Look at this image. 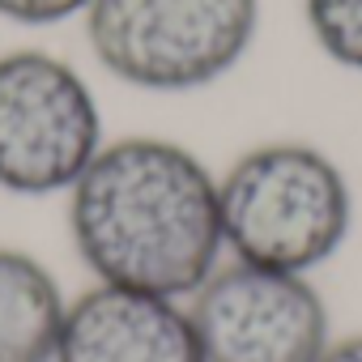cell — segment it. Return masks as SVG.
I'll return each mask as SVG.
<instances>
[{
	"label": "cell",
	"mask_w": 362,
	"mask_h": 362,
	"mask_svg": "<svg viewBox=\"0 0 362 362\" xmlns=\"http://www.w3.org/2000/svg\"><path fill=\"white\" fill-rule=\"evenodd\" d=\"M205 362H320L332 311L311 273L222 260L184 298Z\"/></svg>",
	"instance_id": "5"
},
{
	"label": "cell",
	"mask_w": 362,
	"mask_h": 362,
	"mask_svg": "<svg viewBox=\"0 0 362 362\" xmlns=\"http://www.w3.org/2000/svg\"><path fill=\"white\" fill-rule=\"evenodd\" d=\"M90 0H0V22H13L26 30H47L64 22H81Z\"/></svg>",
	"instance_id": "9"
},
{
	"label": "cell",
	"mask_w": 362,
	"mask_h": 362,
	"mask_svg": "<svg viewBox=\"0 0 362 362\" xmlns=\"http://www.w3.org/2000/svg\"><path fill=\"white\" fill-rule=\"evenodd\" d=\"M320 362H362V332H349V337H332V345L324 349Z\"/></svg>",
	"instance_id": "10"
},
{
	"label": "cell",
	"mask_w": 362,
	"mask_h": 362,
	"mask_svg": "<svg viewBox=\"0 0 362 362\" xmlns=\"http://www.w3.org/2000/svg\"><path fill=\"white\" fill-rule=\"evenodd\" d=\"M218 218L230 260L315 273L349 243L354 188L311 141H256L218 170Z\"/></svg>",
	"instance_id": "2"
},
{
	"label": "cell",
	"mask_w": 362,
	"mask_h": 362,
	"mask_svg": "<svg viewBox=\"0 0 362 362\" xmlns=\"http://www.w3.org/2000/svg\"><path fill=\"white\" fill-rule=\"evenodd\" d=\"M98 69L141 94H197L226 81L260 35V0H90Z\"/></svg>",
	"instance_id": "3"
},
{
	"label": "cell",
	"mask_w": 362,
	"mask_h": 362,
	"mask_svg": "<svg viewBox=\"0 0 362 362\" xmlns=\"http://www.w3.org/2000/svg\"><path fill=\"white\" fill-rule=\"evenodd\" d=\"M69 294L30 252L0 243V362H52Z\"/></svg>",
	"instance_id": "7"
},
{
	"label": "cell",
	"mask_w": 362,
	"mask_h": 362,
	"mask_svg": "<svg viewBox=\"0 0 362 362\" xmlns=\"http://www.w3.org/2000/svg\"><path fill=\"white\" fill-rule=\"evenodd\" d=\"M107 145L90 77L56 52H0V192L69 197Z\"/></svg>",
	"instance_id": "4"
},
{
	"label": "cell",
	"mask_w": 362,
	"mask_h": 362,
	"mask_svg": "<svg viewBox=\"0 0 362 362\" xmlns=\"http://www.w3.org/2000/svg\"><path fill=\"white\" fill-rule=\"evenodd\" d=\"M64 205L69 239L94 281L188 298L226 260L218 170L184 141L107 136Z\"/></svg>",
	"instance_id": "1"
},
{
	"label": "cell",
	"mask_w": 362,
	"mask_h": 362,
	"mask_svg": "<svg viewBox=\"0 0 362 362\" xmlns=\"http://www.w3.org/2000/svg\"><path fill=\"white\" fill-rule=\"evenodd\" d=\"M311 43L345 73H362V0H303Z\"/></svg>",
	"instance_id": "8"
},
{
	"label": "cell",
	"mask_w": 362,
	"mask_h": 362,
	"mask_svg": "<svg viewBox=\"0 0 362 362\" xmlns=\"http://www.w3.org/2000/svg\"><path fill=\"white\" fill-rule=\"evenodd\" d=\"M52 362H205L184 298L94 281L69 298Z\"/></svg>",
	"instance_id": "6"
}]
</instances>
